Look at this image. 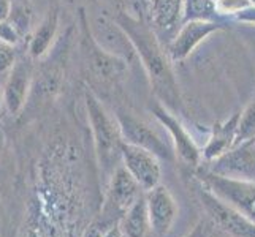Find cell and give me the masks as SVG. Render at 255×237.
<instances>
[{"mask_svg":"<svg viewBox=\"0 0 255 237\" xmlns=\"http://www.w3.org/2000/svg\"><path fill=\"white\" fill-rule=\"evenodd\" d=\"M114 21L126 30L133 43L138 60L144 68L154 93L168 109L179 111L182 108L179 85L174 78L165 46L159 41L151 25L144 19H139L127 11H121L114 17Z\"/></svg>","mask_w":255,"mask_h":237,"instance_id":"obj_1","label":"cell"},{"mask_svg":"<svg viewBox=\"0 0 255 237\" xmlns=\"http://www.w3.org/2000/svg\"><path fill=\"white\" fill-rule=\"evenodd\" d=\"M84 103L94 136L97 161L105 174L111 175V172L119 166L121 149L124 144L118 120L116 117L110 116L99 96L89 89L84 90Z\"/></svg>","mask_w":255,"mask_h":237,"instance_id":"obj_2","label":"cell"},{"mask_svg":"<svg viewBox=\"0 0 255 237\" xmlns=\"http://www.w3.org/2000/svg\"><path fill=\"white\" fill-rule=\"evenodd\" d=\"M197 179L201 187L213 191L216 196L227 201L255 223V182L224 177L208 169L198 171Z\"/></svg>","mask_w":255,"mask_h":237,"instance_id":"obj_3","label":"cell"},{"mask_svg":"<svg viewBox=\"0 0 255 237\" xmlns=\"http://www.w3.org/2000/svg\"><path fill=\"white\" fill-rule=\"evenodd\" d=\"M144 191L136 180L128 174L122 164H119L110 175V183L105 196V203L100 212V218L110 225H118L126 210L141 198Z\"/></svg>","mask_w":255,"mask_h":237,"instance_id":"obj_4","label":"cell"},{"mask_svg":"<svg viewBox=\"0 0 255 237\" xmlns=\"http://www.w3.org/2000/svg\"><path fill=\"white\" fill-rule=\"evenodd\" d=\"M198 198L206 210L208 218L221 231L232 237H255V223L241 210L216 196L205 187L198 190Z\"/></svg>","mask_w":255,"mask_h":237,"instance_id":"obj_5","label":"cell"},{"mask_svg":"<svg viewBox=\"0 0 255 237\" xmlns=\"http://www.w3.org/2000/svg\"><path fill=\"white\" fill-rule=\"evenodd\" d=\"M116 120L119 125L122 141L126 144L141 147L144 151L154 154L157 158H162V160H168V161L174 160L176 155L173 146L170 143H166L144 120L131 116L128 112H118Z\"/></svg>","mask_w":255,"mask_h":237,"instance_id":"obj_6","label":"cell"},{"mask_svg":"<svg viewBox=\"0 0 255 237\" xmlns=\"http://www.w3.org/2000/svg\"><path fill=\"white\" fill-rule=\"evenodd\" d=\"M33 59H30L29 54L16 56L14 64L10 68V72L6 73L5 84L2 87L3 106L11 116H19L25 109L33 81Z\"/></svg>","mask_w":255,"mask_h":237,"instance_id":"obj_7","label":"cell"},{"mask_svg":"<svg viewBox=\"0 0 255 237\" xmlns=\"http://www.w3.org/2000/svg\"><path fill=\"white\" fill-rule=\"evenodd\" d=\"M227 25L214 21H187L182 22L173 40L165 46L166 56L171 64H179L186 60L201 41L209 35L225 29Z\"/></svg>","mask_w":255,"mask_h":237,"instance_id":"obj_8","label":"cell"},{"mask_svg":"<svg viewBox=\"0 0 255 237\" xmlns=\"http://www.w3.org/2000/svg\"><path fill=\"white\" fill-rule=\"evenodd\" d=\"M89 32L94 41L108 54L126 60L127 64H131L138 59L133 43L128 38L126 30L114 19H110L108 16L95 17L92 27H89Z\"/></svg>","mask_w":255,"mask_h":237,"instance_id":"obj_9","label":"cell"},{"mask_svg":"<svg viewBox=\"0 0 255 237\" xmlns=\"http://www.w3.org/2000/svg\"><path fill=\"white\" fill-rule=\"evenodd\" d=\"M208 171L224 177L255 182V147L252 138L238 146H233L224 155L209 161Z\"/></svg>","mask_w":255,"mask_h":237,"instance_id":"obj_10","label":"cell"},{"mask_svg":"<svg viewBox=\"0 0 255 237\" xmlns=\"http://www.w3.org/2000/svg\"><path fill=\"white\" fill-rule=\"evenodd\" d=\"M121 161L144 193L160 183L162 166L154 154L124 143L121 149Z\"/></svg>","mask_w":255,"mask_h":237,"instance_id":"obj_11","label":"cell"},{"mask_svg":"<svg viewBox=\"0 0 255 237\" xmlns=\"http://www.w3.org/2000/svg\"><path fill=\"white\" fill-rule=\"evenodd\" d=\"M152 114L165 127V130L168 131V135L171 138V146L174 149V155L184 164L197 168L201 161V152L189 131L182 127L181 122L173 116V112L170 109H166L163 104L157 103L152 108Z\"/></svg>","mask_w":255,"mask_h":237,"instance_id":"obj_12","label":"cell"},{"mask_svg":"<svg viewBox=\"0 0 255 237\" xmlns=\"http://www.w3.org/2000/svg\"><path fill=\"white\" fill-rule=\"evenodd\" d=\"M147 10L149 25L157 38L166 46L181 27L182 0H143Z\"/></svg>","mask_w":255,"mask_h":237,"instance_id":"obj_13","label":"cell"},{"mask_svg":"<svg viewBox=\"0 0 255 237\" xmlns=\"http://www.w3.org/2000/svg\"><path fill=\"white\" fill-rule=\"evenodd\" d=\"M146 209L149 215V225L151 233L155 236H165L171 231V228L178 218V203L173 198L171 191L163 187L157 185L152 190L144 193Z\"/></svg>","mask_w":255,"mask_h":237,"instance_id":"obj_14","label":"cell"},{"mask_svg":"<svg viewBox=\"0 0 255 237\" xmlns=\"http://www.w3.org/2000/svg\"><path fill=\"white\" fill-rule=\"evenodd\" d=\"M65 56H67V45L62 51L57 52L52 57V60H48L37 75L33 73L29 98L40 100V101H49L54 98L56 93L60 90V85H62L64 81Z\"/></svg>","mask_w":255,"mask_h":237,"instance_id":"obj_15","label":"cell"},{"mask_svg":"<svg viewBox=\"0 0 255 237\" xmlns=\"http://www.w3.org/2000/svg\"><path fill=\"white\" fill-rule=\"evenodd\" d=\"M84 33H86V41L89 43V48H87V59H89V68H91L92 75L105 84L118 82L119 79L127 73L128 64L126 60L105 52L99 45H97L89 32V27H87L86 21H84Z\"/></svg>","mask_w":255,"mask_h":237,"instance_id":"obj_16","label":"cell"},{"mask_svg":"<svg viewBox=\"0 0 255 237\" xmlns=\"http://www.w3.org/2000/svg\"><path fill=\"white\" fill-rule=\"evenodd\" d=\"M238 119H240V114L236 112L228 120L222 122V124L219 122V124L213 127V135H211L208 144L203 149V154H201V157H203L206 161L216 160L217 157L224 155L235 146Z\"/></svg>","mask_w":255,"mask_h":237,"instance_id":"obj_17","label":"cell"},{"mask_svg":"<svg viewBox=\"0 0 255 237\" xmlns=\"http://www.w3.org/2000/svg\"><path fill=\"white\" fill-rule=\"evenodd\" d=\"M57 29H59V13L56 10L49 11L38 25V29L35 30L33 37L30 38L29 49H27V54L30 59L38 60L48 54L52 48V43L56 40Z\"/></svg>","mask_w":255,"mask_h":237,"instance_id":"obj_18","label":"cell"},{"mask_svg":"<svg viewBox=\"0 0 255 237\" xmlns=\"http://www.w3.org/2000/svg\"><path fill=\"white\" fill-rule=\"evenodd\" d=\"M118 226L124 237H147V234L151 233V225H149L144 195L138 198L126 210V214L121 217Z\"/></svg>","mask_w":255,"mask_h":237,"instance_id":"obj_19","label":"cell"},{"mask_svg":"<svg viewBox=\"0 0 255 237\" xmlns=\"http://www.w3.org/2000/svg\"><path fill=\"white\" fill-rule=\"evenodd\" d=\"M187 21H214L224 24V17L217 14L214 0H182V22Z\"/></svg>","mask_w":255,"mask_h":237,"instance_id":"obj_20","label":"cell"},{"mask_svg":"<svg viewBox=\"0 0 255 237\" xmlns=\"http://www.w3.org/2000/svg\"><path fill=\"white\" fill-rule=\"evenodd\" d=\"M255 136V100H252L246 109L240 114L238 127H236L235 146H238Z\"/></svg>","mask_w":255,"mask_h":237,"instance_id":"obj_21","label":"cell"},{"mask_svg":"<svg viewBox=\"0 0 255 237\" xmlns=\"http://www.w3.org/2000/svg\"><path fill=\"white\" fill-rule=\"evenodd\" d=\"M6 19L13 24V27L19 32V35L24 38V35H27V30L30 27V21H32L30 5H14V3H11L10 13H8Z\"/></svg>","mask_w":255,"mask_h":237,"instance_id":"obj_22","label":"cell"},{"mask_svg":"<svg viewBox=\"0 0 255 237\" xmlns=\"http://www.w3.org/2000/svg\"><path fill=\"white\" fill-rule=\"evenodd\" d=\"M251 8L249 0H217L216 2V10L217 14L227 19V17H235L241 11Z\"/></svg>","mask_w":255,"mask_h":237,"instance_id":"obj_23","label":"cell"},{"mask_svg":"<svg viewBox=\"0 0 255 237\" xmlns=\"http://www.w3.org/2000/svg\"><path fill=\"white\" fill-rule=\"evenodd\" d=\"M16 56L17 54H16L14 46L0 40V75H6L10 72V68L14 64Z\"/></svg>","mask_w":255,"mask_h":237,"instance_id":"obj_24","label":"cell"},{"mask_svg":"<svg viewBox=\"0 0 255 237\" xmlns=\"http://www.w3.org/2000/svg\"><path fill=\"white\" fill-rule=\"evenodd\" d=\"M0 40L11 46H16L17 43L22 40V37L19 35V32L13 27V24L10 21L3 19V21H0Z\"/></svg>","mask_w":255,"mask_h":237,"instance_id":"obj_25","label":"cell"},{"mask_svg":"<svg viewBox=\"0 0 255 237\" xmlns=\"http://www.w3.org/2000/svg\"><path fill=\"white\" fill-rule=\"evenodd\" d=\"M111 226H114V225L107 223V222L102 220V218L99 217L97 220H94L89 226L86 228L84 233H83V237H103L105 233H107Z\"/></svg>","mask_w":255,"mask_h":237,"instance_id":"obj_26","label":"cell"},{"mask_svg":"<svg viewBox=\"0 0 255 237\" xmlns=\"http://www.w3.org/2000/svg\"><path fill=\"white\" fill-rule=\"evenodd\" d=\"M214 225L209 218H201V220L197 223V226L193 228V231L186 236V237H211L214 233Z\"/></svg>","mask_w":255,"mask_h":237,"instance_id":"obj_27","label":"cell"},{"mask_svg":"<svg viewBox=\"0 0 255 237\" xmlns=\"http://www.w3.org/2000/svg\"><path fill=\"white\" fill-rule=\"evenodd\" d=\"M10 8H11L10 0H0V21L6 19L8 13H10Z\"/></svg>","mask_w":255,"mask_h":237,"instance_id":"obj_28","label":"cell"},{"mask_svg":"<svg viewBox=\"0 0 255 237\" xmlns=\"http://www.w3.org/2000/svg\"><path fill=\"white\" fill-rule=\"evenodd\" d=\"M103 237H124L122 236V233H121V230H119V226L118 225H114V226H111L110 230L105 233V236Z\"/></svg>","mask_w":255,"mask_h":237,"instance_id":"obj_29","label":"cell"},{"mask_svg":"<svg viewBox=\"0 0 255 237\" xmlns=\"http://www.w3.org/2000/svg\"><path fill=\"white\" fill-rule=\"evenodd\" d=\"M5 141H6V138H5V133H3V130L0 128V152L3 151V147H5Z\"/></svg>","mask_w":255,"mask_h":237,"instance_id":"obj_30","label":"cell"},{"mask_svg":"<svg viewBox=\"0 0 255 237\" xmlns=\"http://www.w3.org/2000/svg\"><path fill=\"white\" fill-rule=\"evenodd\" d=\"M14 5H30V0H10Z\"/></svg>","mask_w":255,"mask_h":237,"instance_id":"obj_31","label":"cell"},{"mask_svg":"<svg viewBox=\"0 0 255 237\" xmlns=\"http://www.w3.org/2000/svg\"><path fill=\"white\" fill-rule=\"evenodd\" d=\"M3 109V98H2V87H0V112Z\"/></svg>","mask_w":255,"mask_h":237,"instance_id":"obj_32","label":"cell"},{"mask_svg":"<svg viewBox=\"0 0 255 237\" xmlns=\"http://www.w3.org/2000/svg\"><path fill=\"white\" fill-rule=\"evenodd\" d=\"M249 3H251V6H254V8H255V0H249Z\"/></svg>","mask_w":255,"mask_h":237,"instance_id":"obj_33","label":"cell"},{"mask_svg":"<svg viewBox=\"0 0 255 237\" xmlns=\"http://www.w3.org/2000/svg\"><path fill=\"white\" fill-rule=\"evenodd\" d=\"M252 141H254V147H255V136L252 138Z\"/></svg>","mask_w":255,"mask_h":237,"instance_id":"obj_34","label":"cell"},{"mask_svg":"<svg viewBox=\"0 0 255 237\" xmlns=\"http://www.w3.org/2000/svg\"><path fill=\"white\" fill-rule=\"evenodd\" d=\"M214 2H217V0H214Z\"/></svg>","mask_w":255,"mask_h":237,"instance_id":"obj_35","label":"cell"}]
</instances>
